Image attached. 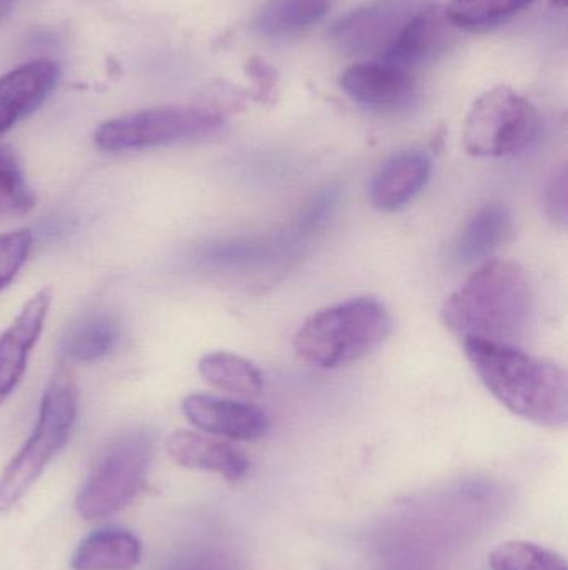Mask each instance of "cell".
Wrapping results in <instances>:
<instances>
[{"label": "cell", "mask_w": 568, "mask_h": 570, "mask_svg": "<svg viewBox=\"0 0 568 570\" xmlns=\"http://www.w3.org/2000/svg\"><path fill=\"white\" fill-rule=\"evenodd\" d=\"M464 348L487 391L504 407L540 428H567L568 374L562 365L487 338H464Z\"/></svg>", "instance_id": "obj_1"}, {"label": "cell", "mask_w": 568, "mask_h": 570, "mask_svg": "<svg viewBox=\"0 0 568 570\" xmlns=\"http://www.w3.org/2000/svg\"><path fill=\"white\" fill-rule=\"evenodd\" d=\"M532 302L529 277L519 264L486 261L446 298L442 321L460 337L516 345L529 328Z\"/></svg>", "instance_id": "obj_2"}, {"label": "cell", "mask_w": 568, "mask_h": 570, "mask_svg": "<svg viewBox=\"0 0 568 570\" xmlns=\"http://www.w3.org/2000/svg\"><path fill=\"white\" fill-rule=\"evenodd\" d=\"M389 308L376 297H356L310 315L293 338L299 358L333 368L372 354L392 334Z\"/></svg>", "instance_id": "obj_3"}, {"label": "cell", "mask_w": 568, "mask_h": 570, "mask_svg": "<svg viewBox=\"0 0 568 570\" xmlns=\"http://www.w3.org/2000/svg\"><path fill=\"white\" fill-rule=\"evenodd\" d=\"M77 404L79 392L73 375L59 368L43 392L32 435L0 475V514L12 511L26 498L53 455L69 441L77 421Z\"/></svg>", "instance_id": "obj_4"}, {"label": "cell", "mask_w": 568, "mask_h": 570, "mask_svg": "<svg viewBox=\"0 0 568 570\" xmlns=\"http://www.w3.org/2000/svg\"><path fill=\"white\" fill-rule=\"evenodd\" d=\"M226 126L219 112L196 106H166L107 120L97 129L96 144L107 153L156 149L209 139Z\"/></svg>", "instance_id": "obj_5"}, {"label": "cell", "mask_w": 568, "mask_h": 570, "mask_svg": "<svg viewBox=\"0 0 568 570\" xmlns=\"http://www.w3.org/2000/svg\"><path fill=\"white\" fill-rule=\"evenodd\" d=\"M540 116L529 99L499 86L484 92L470 107L464 126V147L470 156H516L536 142Z\"/></svg>", "instance_id": "obj_6"}, {"label": "cell", "mask_w": 568, "mask_h": 570, "mask_svg": "<svg viewBox=\"0 0 568 570\" xmlns=\"http://www.w3.org/2000/svg\"><path fill=\"white\" fill-rule=\"evenodd\" d=\"M152 442L146 434L117 439L100 455L76 499V511L86 521L112 518L136 501L146 485Z\"/></svg>", "instance_id": "obj_7"}, {"label": "cell", "mask_w": 568, "mask_h": 570, "mask_svg": "<svg viewBox=\"0 0 568 570\" xmlns=\"http://www.w3.org/2000/svg\"><path fill=\"white\" fill-rule=\"evenodd\" d=\"M423 0H376L337 20L330 40L350 56L386 50Z\"/></svg>", "instance_id": "obj_8"}, {"label": "cell", "mask_w": 568, "mask_h": 570, "mask_svg": "<svg viewBox=\"0 0 568 570\" xmlns=\"http://www.w3.org/2000/svg\"><path fill=\"white\" fill-rule=\"evenodd\" d=\"M340 87L353 102L377 112H399L417 99L413 73L383 60L353 63L340 76Z\"/></svg>", "instance_id": "obj_9"}, {"label": "cell", "mask_w": 568, "mask_h": 570, "mask_svg": "<svg viewBox=\"0 0 568 570\" xmlns=\"http://www.w3.org/2000/svg\"><path fill=\"white\" fill-rule=\"evenodd\" d=\"M182 412L199 431L230 441H257L270 431L269 415L246 402L190 394L182 401Z\"/></svg>", "instance_id": "obj_10"}, {"label": "cell", "mask_w": 568, "mask_h": 570, "mask_svg": "<svg viewBox=\"0 0 568 570\" xmlns=\"http://www.w3.org/2000/svg\"><path fill=\"white\" fill-rule=\"evenodd\" d=\"M454 29L442 6L426 3L403 23L383 50L382 60L413 73L412 70L432 62L449 47Z\"/></svg>", "instance_id": "obj_11"}, {"label": "cell", "mask_w": 568, "mask_h": 570, "mask_svg": "<svg viewBox=\"0 0 568 570\" xmlns=\"http://www.w3.org/2000/svg\"><path fill=\"white\" fill-rule=\"evenodd\" d=\"M52 304V291L40 288L23 304L16 321L0 335V405L26 374L33 345L39 341Z\"/></svg>", "instance_id": "obj_12"}, {"label": "cell", "mask_w": 568, "mask_h": 570, "mask_svg": "<svg viewBox=\"0 0 568 570\" xmlns=\"http://www.w3.org/2000/svg\"><path fill=\"white\" fill-rule=\"evenodd\" d=\"M432 167L426 150L407 149L393 154L370 180V204L383 213L402 209L426 189Z\"/></svg>", "instance_id": "obj_13"}, {"label": "cell", "mask_w": 568, "mask_h": 570, "mask_svg": "<svg viewBox=\"0 0 568 570\" xmlns=\"http://www.w3.org/2000/svg\"><path fill=\"white\" fill-rule=\"evenodd\" d=\"M59 63L37 59L0 77V136L39 109L59 82Z\"/></svg>", "instance_id": "obj_14"}, {"label": "cell", "mask_w": 568, "mask_h": 570, "mask_svg": "<svg viewBox=\"0 0 568 570\" xmlns=\"http://www.w3.org/2000/svg\"><path fill=\"white\" fill-rule=\"evenodd\" d=\"M167 454L183 468L212 472L229 482L246 478L249 459L227 442L197 432L177 431L167 439Z\"/></svg>", "instance_id": "obj_15"}, {"label": "cell", "mask_w": 568, "mask_h": 570, "mask_svg": "<svg viewBox=\"0 0 568 570\" xmlns=\"http://www.w3.org/2000/svg\"><path fill=\"white\" fill-rule=\"evenodd\" d=\"M142 559V542L126 529H100L87 535L70 558L72 570H133Z\"/></svg>", "instance_id": "obj_16"}, {"label": "cell", "mask_w": 568, "mask_h": 570, "mask_svg": "<svg viewBox=\"0 0 568 570\" xmlns=\"http://www.w3.org/2000/svg\"><path fill=\"white\" fill-rule=\"evenodd\" d=\"M512 214L502 204L480 207L464 226L456 244V259L460 264H472L487 259L499 249L512 234Z\"/></svg>", "instance_id": "obj_17"}, {"label": "cell", "mask_w": 568, "mask_h": 570, "mask_svg": "<svg viewBox=\"0 0 568 570\" xmlns=\"http://www.w3.org/2000/svg\"><path fill=\"white\" fill-rule=\"evenodd\" d=\"M120 337V325L110 314L86 315L63 335L60 351L69 362L90 364L106 357L116 348Z\"/></svg>", "instance_id": "obj_18"}, {"label": "cell", "mask_w": 568, "mask_h": 570, "mask_svg": "<svg viewBox=\"0 0 568 570\" xmlns=\"http://www.w3.org/2000/svg\"><path fill=\"white\" fill-rule=\"evenodd\" d=\"M330 0H269L253 17L259 36L289 37L316 26L329 12Z\"/></svg>", "instance_id": "obj_19"}, {"label": "cell", "mask_w": 568, "mask_h": 570, "mask_svg": "<svg viewBox=\"0 0 568 570\" xmlns=\"http://www.w3.org/2000/svg\"><path fill=\"white\" fill-rule=\"evenodd\" d=\"M199 372L210 385L230 394L256 397L263 391V374L257 364L232 352H210L199 361Z\"/></svg>", "instance_id": "obj_20"}, {"label": "cell", "mask_w": 568, "mask_h": 570, "mask_svg": "<svg viewBox=\"0 0 568 570\" xmlns=\"http://www.w3.org/2000/svg\"><path fill=\"white\" fill-rule=\"evenodd\" d=\"M536 0H450L447 19L456 29L467 32H489L509 22Z\"/></svg>", "instance_id": "obj_21"}, {"label": "cell", "mask_w": 568, "mask_h": 570, "mask_svg": "<svg viewBox=\"0 0 568 570\" xmlns=\"http://www.w3.org/2000/svg\"><path fill=\"white\" fill-rule=\"evenodd\" d=\"M492 570H568L566 559L529 541H507L489 556Z\"/></svg>", "instance_id": "obj_22"}, {"label": "cell", "mask_w": 568, "mask_h": 570, "mask_svg": "<svg viewBox=\"0 0 568 570\" xmlns=\"http://www.w3.org/2000/svg\"><path fill=\"white\" fill-rule=\"evenodd\" d=\"M36 206V193L27 184L16 156L0 147V219L27 216Z\"/></svg>", "instance_id": "obj_23"}, {"label": "cell", "mask_w": 568, "mask_h": 570, "mask_svg": "<svg viewBox=\"0 0 568 570\" xmlns=\"http://www.w3.org/2000/svg\"><path fill=\"white\" fill-rule=\"evenodd\" d=\"M30 247L32 234L29 230H16L0 236V291L16 279L29 257Z\"/></svg>", "instance_id": "obj_24"}, {"label": "cell", "mask_w": 568, "mask_h": 570, "mask_svg": "<svg viewBox=\"0 0 568 570\" xmlns=\"http://www.w3.org/2000/svg\"><path fill=\"white\" fill-rule=\"evenodd\" d=\"M546 210L557 226L566 227L568 223V174L566 167L557 170L547 184Z\"/></svg>", "instance_id": "obj_25"}, {"label": "cell", "mask_w": 568, "mask_h": 570, "mask_svg": "<svg viewBox=\"0 0 568 570\" xmlns=\"http://www.w3.org/2000/svg\"><path fill=\"white\" fill-rule=\"evenodd\" d=\"M247 76L253 80L257 90V100L272 102L277 87V72L259 57H252L246 66Z\"/></svg>", "instance_id": "obj_26"}, {"label": "cell", "mask_w": 568, "mask_h": 570, "mask_svg": "<svg viewBox=\"0 0 568 570\" xmlns=\"http://www.w3.org/2000/svg\"><path fill=\"white\" fill-rule=\"evenodd\" d=\"M337 203H339V190H323L322 194H319V196L313 199L309 209L306 210V216H303L302 219V226L307 227V229H313V227H319L322 226V224H326L327 219L332 216Z\"/></svg>", "instance_id": "obj_27"}, {"label": "cell", "mask_w": 568, "mask_h": 570, "mask_svg": "<svg viewBox=\"0 0 568 570\" xmlns=\"http://www.w3.org/2000/svg\"><path fill=\"white\" fill-rule=\"evenodd\" d=\"M13 0H0V22L6 19L7 13L12 9Z\"/></svg>", "instance_id": "obj_28"}, {"label": "cell", "mask_w": 568, "mask_h": 570, "mask_svg": "<svg viewBox=\"0 0 568 570\" xmlns=\"http://www.w3.org/2000/svg\"><path fill=\"white\" fill-rule=\"evenodd\" d=\"M552 6L560 7V9H566L567 0H550Z\"/></svg>", "instance_id": "obj_29"}]
</instances>
